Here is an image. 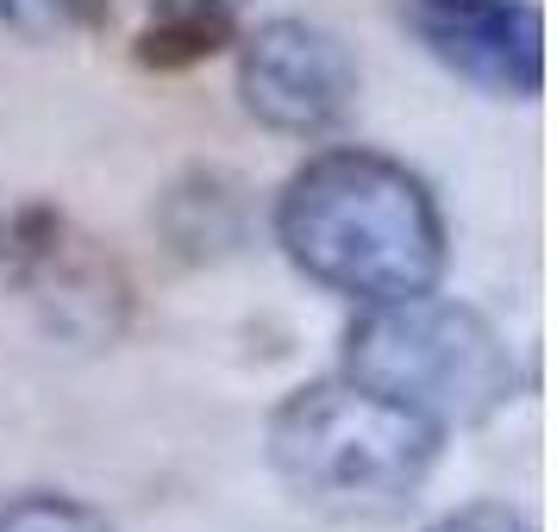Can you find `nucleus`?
<instances>
[{
	"label": "nucleus",
	"mask_w": 557,
	"mask_h": 532,
	"mask_svg": "<svg viewBox=\"0 0 557 532\" xmlns=\"http://www.w3.org/2000/svg\"><path fill=\"white\" fill-rule=\"evenodd\" d=\"M101 0H0V26L32 38V45H51V38H70L95 20Z\"/></svg>",
	"instance_id": "nucleus-7"
},
{
	"label": "nucleus",
	"mask_w": 557,
	"mask_h": 532,
	"mask_svg": "<svg viewBox=\"0 0 557 532\" xmlns=\"http://www.w3.org/2000/svg\"><path fill=\"white\" fill-rule=\"evenodd\" d=\"M157 13H232L238 0H151Z\"/></svg>",
	"instance_id": "nucleus-9"
},
{
	"label": "nucleus",
	"mask_w": 557,
	"mask_h": 532,
	"mask_svg": "<svg viewBox=\"0 0 557 532\" xmlns=\"http://www.w3.org/2000/svg\"><path fill=\"white\" fill-rule=\"evenodd\" d=\"M345 376L426 426H476L513 395V351L476 307L407 295L376 301L345 332Z\"/></svg>",
	"instance_id": "nucleus-3"
},
{
	"label": "nucleus",
	"mask_w": 557,
	"mask_h": 532,
	"mask_svg": "<svg viewBox=\"0 0 557 532\" xmlns=\"http://www.w3.org/2000/svg\"><path fill=\"white\" fill-rule=\"evenodd\" d=\"M276 238L307 282L357 307L432 295L445 276V220L426 182L376 151H320L276 201Z\"/></svg>",
	"instance_id": "nucleus-1"
},
{
	"label": "nucleus",
	"mask_w": 557,
	"mask_h": 532,
	"mask_svg": "<svg viewBox=\"0 0 557 532\" xmlns=\"http://www.w3.org/2000/svg\"><path fill=\"white\" fill-rule=\"evenodd\" d=\"M0 532H113V527H107L88 502H76V495L38 488V495L0 502Z\"/></svg>",
	"instance_id": "nucleus-6"
},
{
	"label": "nucleus",
	"mask_w": 557,
	"mask_h": 532,
	"mask_svg": "<svg viewBox=\"0 0 557 532\" xmlns=\"http://www.w3.org/2000/svg\"><path fill=\"white\" fill-rule=\"evenodd\" d=\"M432 532H532L513 507H495V502H476V507H457V514H445Z\"/></svg>",
	"instance_id": "nucleus-8"
},
{
	"label": "nucleus",
	"mask_w": 557,
	"mask_h": 532,
	"mask_svg": "<svg viewBox=\"0 0 557 532\" xmlns=\"http://www.w3.org/2000/svg\"><path fill=\"white\" fill-rule=\"evenodd\" d=\"M401 26L482 95L532 101L545 88V20L532 0H401Z\"/></svg>",
	"instance_id": "nucleus-5"
},
{
	"label": "nucleus",
	"mask_w": 557,
	"mask_h": 532,
	"mask_svg": "<svg viewBox=\"0 0 557 532\" xmlns=\"http://www.w3.org/2000/svg\"><path fill=\"white\" fill-rule=\"evenodd\" d=\"M238 101L282 138H320L357 101L351 51L313 20H270L238 45Z\"/></svg>",
	"instance_id": "nucleus-4"
},
{
	"label": "nucleus",
	"mask_w": 557,
	"mask_h": 532,
	"mask_svg": "<svg viewBox=\"0 0 557 532\" xmlns=\"http://www.w3.org/2000/svg\"><path fill=\"white\" fill-rule=\"evenodd\" d=\"M445 432L420 413L382 401L376 388L351 382L345 370L307 382L270 420V463L295 488V502L345 520H376L426 482Z\"/></svg>",
	"instance_id": "nucleus-2"
}]
</instances>
